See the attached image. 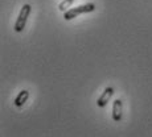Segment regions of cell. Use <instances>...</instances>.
<instances>
[{
	"label": "cell",
	"instance_id": "7a4b0ae2",
	"mask_svg": "<svg viewBox=\"0 0 152 137\" xmlns=\"http://www.w3.org/2000/svg\"><path fill=\"white\" fill-rule=\"evenodd\" d=\"M31 12H32L31 4H24V5H23V8L20 9L19 16H17V19H16V22H15V25H13L15 32L20 33V32L24 30L25 24H27V20L29 17V14H31Z\"/></svg>",
	"mask_w": 152,
	"mask_h": 137
},
{
	"label": "cell",
	"instance_id": "277c9868",
	"mask_svg": "<svg viewBox=\"0 0 152 137\" xmlns=\"http://www.w3.org/2000/svg\"><path fill=\"white\" fill-rule=\"evenodd\" d=\"M122 112H123V103L121 99H115L113 104V120L119 123L122 120Z\"/></svg>",
	"mask_w": 152,
	"mask_h": 137
},
{
	"label": "cell",
	"instance_id": "6da1fadb",
	"mask_svg": "<svg viewBox=\"0 0 152 137\" xmlns=\"http://www.w3.org/2000/svg\"><path fill=\"white\" fill-rule=\"evenodd\" d=\"M95 8H97V7H95L94 3H87V4H82V5H78V7L70 8V9H68L66 12H64V19L69 21V20L75 19V17L80 16V14L94 12Z\"/></svg>",
	"mask_w": 152,
	"mask_h": 137
},
{
	"label": "cell",
	"instance_id": "3957f363",
	"mask_svg": "<svg viewBox=\"0 0 152 137\" xmlns=\"http://www.w3.org/2000/svg\"><path fill=\"white\" fill-rule=\"evenodd\" d=\"M114 92H115L114 91V87H106V88H104L103 94L99 96L98 100H97V106L99 108H104V107L107 106V103L110 101L111 96L114 95Z\"/></svg>",
	"mask_w": 152,
	"mask_h": 137
},
{
	"label": "cell",
	"instance_id": "5b68a950",
	"mask_svg": "<svg viewBox=\"0 0 152 137\" xmlns=\"http://www.w3.org/2000/svg\"><path fill=\"white\" fill-rule=\"evenodd\" d=\"M28 98H29V91L28 90H23V91H20L16 98H15L13 104L16 107H23L25 104V101L28 100Z\"/></svg>",
	"mask_w": 152,
	"mask_h": 137
},
{
	"label": "cell",
	"instance_id": "8992f818",
	"mask_svg": "<svg viewBox=\"0 0 152 137\" xmlns=\"http://www.w3.org/2000/svg\"><path fill=\"white\" fill-rule=\"evenodd\" d=\"M74 1H75V0H64V1L60 3V5H58V9L62 11V12H66V11H68V8L72 7V4Z\"/></svg>",
	"mask_w": 152,
	"mask_h": 137
}]
</instances>
